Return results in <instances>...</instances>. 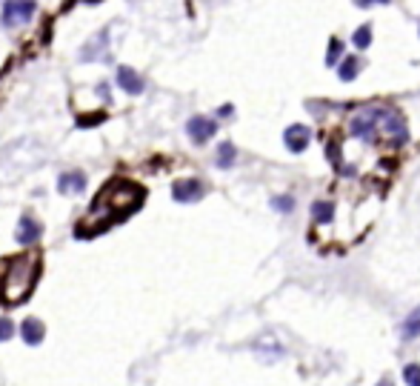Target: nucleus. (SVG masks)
Listing matches in <instances>:
<instances>
[{"mask_svg": "<svg viewBox=\"0 0 420 386\" xmlns=\"http://www.w3.org/2000/svg\"><path fill=\"white\" fill-rule=\"evenodd\" d=\"M232 112H235L232 106H223V109H218V115H220V118H229V115H232Z\"/></svg>", "mask_w": 420, "mask_h": 386, "instance_id": "b1692460", "label": "nucleus"}, {"mask_svg": "<svg viewBox=\"0 0 420 386\" xmlns=\"http://www.w3.org/2000/svg\"><path fill=\"white\" fill-rule=\"evenodd\" d=\"M186 132H189V138L195 140V143H206L209 138L218 132V123L209 120V118H203V115H195V118H189Z\"/></svg>", "mask_w": 420, "mask_h": 386, "instance_id": "1a4fd4ad", "label": "nucleus"}, {"mask_svg": "<svg viewBox=\"0 0 420 386\" xmlns=\"http://www.w3.org/2000/svg\"><path fill=\"white\" fill-rule=\"evenodd\" d=\"M21 335H23V341H26L29 346H38V344L43 341L46 329H43V324H40L38 318H26V320H23V326H21Z\"/></svg>", "mask_w": 420, "mask_h": 386, "instance_id": "ddd939ff", "label": "nucleus"}, {"mask_svg": "<svg viewBox=\"0 0 420 386\" xmlns=\"http://www.w3.org/2000/svg\"><path fill=\"white\" fill-rule=\"evenodd\" d=\"M60 195H80L86 189V175L83 172H63L57 181Z\"/></svg>", "mask_w": 420, "mask_h": 386, "instance_id": "9b49d317", "label": "nucleus"}, {"mask_svg": "<svg viewBox=\"0 0 420 386\" xmlns=\"http://www.w3.org/2000/svg\"><path fill=\"white\" fill-rule=\"evenodd\" d=\"M35 0H6L3 3V12H0V23H3L6 29H14L26 23L31 14H35Z\"/></svg>", "mask_w": 420, "mask_h": 386, "instance_id": "39448f33", "label": "nucleus"}, {"mask_svg": "<svg viewBox=\"0 0 420 386\" xmlns=\"http://www.w3.org/2000/svg\"><path fill=\"white\" fill-rule=\"evenodd\" d=\"M309 140H312V132H309V129H306L303 123L289 126L286 132H283V143H286V149H289V152H295V155L306 152V146H309Z\"/></svg>", "mask_w": 420, "mask_h": 386, "instance_id": "6e6552de", "label": "nucleus"}, {"mask_svg": "<svg viewBox=\"0 0 420 386\" xmlns=\"http://www.w3.org/2000/svg\"><path fill=\"white\" fill-rule=\"evenodd\" d=\"M420 335V307L403 320V337H417Z\"/></svg>", "mask_w": 420, "mask_h": 386, "instance_id": "f3484780", "label": "nucleus"}, {"mask_svg": "<svg viewBox=\"0 0 420 386\" xmlns=\"http://www.w3.org/2000/svg\"><path fill=\"white\" fill-rule=\"evenodd\" d=\"M378 132H383L386 140H392L395 146H400V143L409 140V126L406 120H403V115L397 109H380L378 115Z\"/></svg>", "mask_w": 420, "mask_h": 386, "instance_id": "7ed1b4c3", "label": "nucleus"}, {"mask_svg": "<svg viewBox=\"0 0 420 386\" xmlns=\"http://www.w3.org/2000/svg\"><path fill=\"white\" fill-rule=\"evenodd\" d=\"M312 218L317 223H332L334 220V203H326V201L312 203Z\"/></svg>", "mask_w": 420, "mask_h": 386, "instance_id": "4468645a", "label": "nucleus"}, {"mask_svg": "<svg viewBox=\"0 0 420 386\" xmlns=\"http://www.w3.org/2000/svg\"><path fill=\"white\" fill-rule=\"evenodd\" d=\"M203 183L198 181V178H186V181H177L174 186H172V195H174V201L177 203H195V201H200L203 198Z\"/></svg>", "mask_w": 420, "mask_h": 386, "instance_id": "0eeeda50", "label": "nucleus"}, {"mask_svg": "<svg viewBox=\"0 0 420 386\" xmlns=\"http://www.w3.org/2000/svg\"><path fill=\"white\" fill-rule=\"evenodd\" d=\"M403 381H406L409 386H420V363H409L406 369H403Z\"/></svg>", "mask_w": 420, "mask_h": 386, "instance_id": "aec40b11", "label": "nucleus"}, {"mask_svg": "<svg viewBox=\"0 0 420 386\" xmlns=\"http://www.w3.org/2000/svg\"><path fill=\"white\" fill-rule=\"evenodd\" d=\"M235 157H237V149L232 146V143H229V140L220 143V149H218V166H220V169L235 166Z\"/></svg>", "mask_w": 420, "mask_h": 386, "instance_id": "dca6fc26", "label": "nucleus"}, {"mask_svg": "<svg viewBox=\"0 0 420 386\" xmlns=\"http://www.w3.org/2000/svg\"><path fill=\"white\" fill-rule=\"evenodd\" d=\"M352 43L358 46V49H369V46H371V26H360V29H354Z\"/></svg>", "mask_w": 420, "mask_h": 386, "instance_id": "6ab92c4d", "label": "nucleus"}, {"mask_svg": "<svg viewBox=\"0 0 420 386\" xmlns=\"http://www.w3.org/2000/svg\"><path fill=\"white\" fill-rule=\"evenodd\" d=\"M272 206L278 209V212H292V209H295V198L292 195H278V198L272 201Z\"/></svg>", "mask_w": 420, "mask_h": 386, "instance_id": "412c9836", "label": "nucleus"}, {"mask_svg": "<svg viewBox=\"0 0 420 386\" xmlns=\"http://www.w3.org/2000/svg\"><path fill=\"white\" fill-rule=\"evenodd\" d=\"M40 235H43V227H40V223H38L35 218L23 215L21 223H18V232H14L18 244H21V246H35L38 240H40Z\"/></svg>", "mask_w": 420, "mask_h": 386, "instance_id": "9d476101", "label": "nucleus"}, {"mask_svg": "<svg viewBox=\"0 0 420 386\" xmlns=\"http://www.w3.org/2000/svg\"><path fill=\"white\" fill-rule=\"evenodd\" d=\"M14 335V326L9 318H0V341H9V337Z\"/></svg>", "mask_w": 420, "mask_h": 386, "instance_id": "4be33fe9", "label": "nucleus"}, {"mask_svg": "<svg viewBox=\"0 0 420 386\" xmlns=\"http://www.w3.org/2000/svg\"><path fill=\"white\" fill-rule=\"evenodd\" d=\"M358 72H360V60L358 57H346L341 66H337V75H341L343 83H349V80L358 77Z\"/></svg>", "mask_w": 420, "mask_h": 386, "instance_id": "2eb2a0df", "label": "nucleus"}, {"mask_svg": "<svg viewBox=\"0 0 420 386\" xmlns=\"http://www.w3.org/2000/svg\"><path fill=\"white\" fill-rule=\"evenodd\" d=\"M111 31H115V26H106L103 31H98L86 46H83V52H80V60H106L109 57V38H111Z\"/></svg>", "mask_w": 420, "mask_h": 386, "instance_id": "423d86ee", "label": "nucleus"}, {"mask_svg": "<svg viewBox=\"0 0 420 386\" xmlns=\"http://www.w3.org/2000/svg\"><path fill=\"white\" fill-rule=\"evenodd\" d=\"M378 386H392V381H389V378H383V381H380Z\"/></svg>", "mask_w": 420, "mask_h": 386, "instance_id": "393cba45", "label": "nucleus"}, {"mask_svg": "<svg viewBox=\"0 0 420 386\" xmlns=\"http://www.w3.org/2000/svg\"><path fill=\"white\" fill-rule=\"evenodd\" d=\"M143 203V189L132 181H123V178H111L101 195L94 198L89 215L77 223V237H92V235H101L109 227L126 220L132 212H137Z\"/></svg>", "mask_w": 420, "mask_h": 386, "instance_id": "f257e3e1", "label": "nucleus"}, {"mask_svg": "<svg viewBox=\"0 0 420 386\" xmlns=\"http://www.w3.org/2000/svg\"><path fill=\"white\" fill-rule=\"evenodd\" d=\"M40 275V255L29 252V255H18L9 257L3 263V283H0V303L6 307H14L29 298L31 286H35Z\"/></svg>", "mask_w": 420, "mask_h": 386, "instance_id": "f03ea898", "label": "nucleus"}, {"mask_svg": "<svg viewBox=\"0 0 420 386\" xmlns=\"http://www.w3.org/2000/svg\"><path fill=\"white\" fill-rule=\"evenodd\" d=\"M378 115H380V106L360 109L358 115L352 118L349 132L358 140H363V143H375V138H378Z\"/></svg>", "mask_w": 420, "mask_h": 386, "instance_id": "20e7f679", "label": "nucleus"}, {"mask_svg": "<svg viewBox=\"0 0 420 386\" xmlns=\"http://www.w3.org/2000/svg\"><path fill=\"white\" fill-rule=\"evenodd\" d=\"M354 3H358L360 9H369V6H378V3H380V6H386V3H389V0H354Z\"/></svg>", "mask_w": 420, "mask_h": 386, "instance_id": "5701e85b", "label": "nucleus"}, {"mask_svg": "<svg viewBox=\"0 0 420 386\" xmlns=\"http://www.w3.org/2000/svg\"><path fill=\"white\" fill-rule=\"evenodd\" d=\"M343 57V40L332 38L329 40V49H326V66H337V60Z\"/></svg>", "mask_w": 420, "mask_h": 386, "instance_id": "a211bd4d", "label": "nucleus"}, {"mask_svg": "<svg viewBox=\"0 0 420 386\" xmlns=\"http://www.w3.org/2000/svg\"><path fill=\"white\" fill-rule=\"evenodd\" d=\"M118 86L126 92V94H140L143 92V80L140 75L132 69V66H118Z\"/></svg>", "mask_w": 420, "mask_h": 386, "instance_id": "f8f14e48", "label": "nucleus"}]
</instances>
